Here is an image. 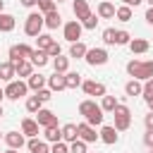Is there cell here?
<instances>
[{
  "instance_id": "55",
  "label": "cell",
  "mask_w": 153,
  "mask_h": 153,
  "mask_svg": "<svg viewBox=\"0 0 153 153\" xmlns=\"http://www.w3.org/2000/svg\"><path fill=\"white\" fill-rule=\"evenodd\" d=\"M146 2H148V7H153V0H146Z\"/></svg>"
},
{
  "instance_id": "18",
  "label": "cell",
  "mask_w": 153,
  "mask_h": 153,
  "mask_svg": "<svg viewBox=\"0 0 153 153\" xmlns=\"http://www.w3.org/2000/svg\"><path fill=\"white\" fill-rule=\"evenodd\" d=\"M72 12H74V17H76V22H84V19H86L88 14H93L86 0H74V2H72Z\"/></svg>"
},
{
  "instance_id": "28",
  "label": "cell",
  "mask_w": 153,
  "mask_h": 153,
  "mask_svg": "<svg viewBox=\"0 0 153 153\" xmlns=\"http://www.w3.org/2000/svg\"><path fill=\"white\" fill-rule=\"evenodd\" d=\"M48 62H50L48 53H45V50H38V48H36V50H33V55H31V65H33L36 69H41V67H45Z\"/></svg>"
},
{
  "instance_id": "4",
  "label": "cell",
  "mask_w": 153,
  "mask_h": 153,
  "mask_svg": "<svg viewBox=\"0 0 153 153\" xmlns=\"http://www.w3.org/2000/svg\"><path fill=\"white\" fill-rule=\"evenodd\" d=\"M112 117H115V124H112V127H115L117 131H127V129L131 127V110H129L124 103H117Z\"/></svg>"
},
{
  "instance_id": "40",
  "label": "cell",
  "mask_w": 153,
  "mask_h": 153,
  "mask_svg": "<svg viewBox=\"0 0 153 153\" xmlns=\"http://www.w3.org/2000/svg\"><path fill=\"white\" fill-rule=\"evenodd\" d=\"M81 26H84V29H88V31H93V29L98 26V14H88V17L81 22Z\"/></svg>"
},
{
  "instance_id": "35",
  "label": "cell",
  "mask_w": 153,
  "mask_h": 153,
  "mask_svg": "<svg viewBox=\"0 0 153 153\" xmlns=\"http://www.w3.org/2000/svg\"><path fill=\"white\" fill-rule=\"evenodd\" d=\"M129 43H131V33L124 29H117L115 31V45H129Z\"/></svg>"
},
{
  "instance_id": "8",
  "label": "cell",
  "mask_w": 153,
  "mask_h": 153,
  "mask_svg": "<svg viewBox=\"0 0 153 153\" xmlns=\"http://www.w3.org/2000/svg\"><path fill=\"white\" fill-rule=\"evenodd\" d=\"M84 60H86V65H91V67H103V65H108L110 55H108L105 48H88V53H86Z\"/></svg>"
},
{
  "instance_id": "7",
  "label": "cell",
  "mask_w": 153,
  "mask_h": 153,
  "mask_svg": "<svg viewBox=\"0 0 153 153\" xmlns=\"http://www.w3.org/2000/svg\"><path fill=\"white\" fill-rule=\"evenodd\" d=\"M81 31H84V26H81V22H76V19H69V22L62 24V36H65V41H69V43L81 41Z\"/></svg>"
},
{
  "instance_id": "56",
  "label": "cell",
  "mask_w": 153,
  "mask_h": 153,
  "mask_svg": "<svg viewBox=\"0 0 153 153\" xmlns=\"http://www.w3.org/2000/svg\"><path fill=\"white\" fill-rule=\"evenodd\" d=\"M0 139H5V134H2V131H0Z\"/></svg>"
},
{
  "instance_id": "9",
  "label": "cell",
  "mask_w": 153,
  "mask_h": 153,
  "mask_svg": "<svg viewBox=\"0 0 153 153\" xmlns=\"http://www.w3.org/2000/svg\"><path fill=\"white\" fill-rule=\"evenodd\" d=\"M81 91H84L86 96H98V98L108 96V88H105V84H103V81H96V79H86V81L81 84Z\"/></svg>"
},
{
  "instance_id": "54",
  "label": "cell",
  "mask_w": 153,
  "mask_h": 153,
  "mask_svg": "<svg viewBox=\"0 0 153 153\" xmlns=\"http://www.w3.org/2000/svg\"><path fill=\"white\" fill-rule=\"evenodd\" d=\"M2 115H5V110H2V103H0V117H2Z\"/></svg>"
},
{
  "instance_id": "53",
  "label": "cell",
  "mask_w": 153,
  "mask_h": 153,
  "mask_svg": "<svg viewBox=\"0 0 153 153\" xmlns=\"http://www.w3.org/2000/svg\"><path fill=\"white\" fill-rule=\"evenodd\" d=\"M2 98H5V88H0V103H2Z\"/></svg>"
},
{
  "instance_id": "47",
  "label": "cell",
  "mask_w": 153,
  "mask_h": 153,
  "mask_svg": "<svg viewBox=\"0 0 153 153\" xmlns=\"http://www.w3.org/2000/svg\"><path fill=\"white\" fill-rule=\"evenodd\" d=\"M143 19H146V24H151V26H153V7H148V10H146Z\"/></svg>"
},
{
  "instance_id": "12",
  "label": "cell",
  "mask_w": 153,
  "mask_h": 153,
  "mask_svg": "<svg viewBox=\"0 0 153 153\" xmlns=\"http://www.w3.org/2000/svg\"><path fill=\"white\" fill-rule=\"evenodd\" d=\"M22 134H24L26 139H38L41 124H38L33 117H24V120H22Z\"/></svg>"
},
{
  "instance_id": "43",
  "label": "cell",
  "mask_w": 153,
  "mask_h": 153,
  "mask_svg": "<svg viewBox=\"0 0 153 153\" xmlns=\"http://www.w3.org/2000/svg\"><path fill=\"white\" fill-rule=\"evenodd\" d=\"M36 96H38V98H41V100H43V103H48V100H50V98H53V91H50V88H48V86H45V88H41V91H38V93H36Z\"/></svg>"
},
{
  "instance_id": "27",
  "label": "cell",
  "mask_w": 153,
  "mask_h": 153,
  "mask_svg": "<svg viewBox=\"0 0 153 153\" xmlns=\"http://www.w3.org/2000/svg\"><path fill=\"white\" fill-rule=\"evenodd\" d=\"M86 53H88V48H86V43H81V41H76V43L69 45V57H74V60H84Z\"/></svg>"
},
{
  "instance_id": "44",
  "label": "cell",
  "mask_w": 153,
  "mask_h": 153,
  "mask_svg": "<svg viewBox=\"0 0 153 153\" xmlns=\"http://www.w3.org/2000/svg\"><path fill=\"white\" fill-rule=\"evenodd\" d=\"M143 98H153V79L143 81Z\"/></svg>"
},
{
  "instance_id": "1",
  "label": "cell",
  "mask_w": 153,
  "mask_h": 153,
  "mask_svg": "<svg viewBox=\"0 0 153 153\" xmlns=\"http://www.w3.org/2000/svg\"><path fill=\"white\" fill-rule=\"evenodd\" d=\"M79 115L84 117V122H88L91 127H103V120H105V112L100 108V103H96L93 98H86L79 103Z\"/></svg>"
},
{
  "instance_id": "24",
  "label": "cell",
  "mask_w": 153,
  "mask_h": 153,
  "mask_svg": "<svg viewBox=\"0 0 153 153\" xmlns=\"http://www.w3.org/2000/svg\"><path fill=\"white\" fill-rule=\"evenodd\" d=\"M43 141H48V143L62 141V127H45L43 129Z\"/></svg>"
},
{
  "instance_id": "25",
  "label": "cell",
  "mask_w": 153,
  "mask_h": 153,
  "mask_svg": "<svg viewBox=\"0 0 153 153\" xmlns=\"http://www.w3.org/2000/svg\"><path fill=\"white\" fill-rule=\"evenodd\" d=\"M148 48H151V43L146 38H131V43H129V50L134 55H143V53H148Z\"/></svg>"
},
{
  "instance_id": "33",
  "label": "cell",
  "mask_w": 153,
  "mask_h": 153,
  "mask_svg": "<svg viewBox=\"0 0 153 153\" xmlns=\"http://www.w3.org/2000/svg\"><path fill=\"white\" fill-rule=\"evenodd\" d=\"M65 79H67V88H79V86L84 84V79H81L79 72H67Z\"/></svg>"
},
{
  "instance_id": "30",
  "label": "cell",
  "mask_w": 153,
  "mask_h": 153,
  "mask_svg": "<svg viewBox=\"0 0 153 153\" xmlns=\"http://www.w3.org/2000/svg\"><path fill=\"white\" fill-rule=\"evenodd\" d=\"M53 69L60 72V74H67V72H69V57H65V55L53 57Z\"/></svg>"
},
{
  "instance_id": "48",
  "label": "cell",
  "mask_w": 153,
  "mask_h": 153,
  "mask_svg": "<svg viewBox=\"0 0 153 153\" xmlns=\"http://www.w3.org/2000/svg\"><path fill=\"white\" fill-rule=\"evenodd\" d=\"M143 0H122V5H127V7H139Z\"/></svg>"
},
{
  "instance_id": "52",
  "label": "cell",
  "mask_w": 153,
  "mask_h": 153,
  "mask_svg": "<svg viewBox=\"0 0 153 153\" xmlns=\"http://www.w3.org/2000/svg\"><path fill=\"white\" fill-rule=\"evenodd\" d=\"M5 153H19V151H17V148H7Z\"/></svg>"
},
{
  "instance_id": "23",
  "label": "cell",
  "mask_w": 153,
  "mask_h": 153,
  "mask_svg": "<svg viewBox=\"0 0 153 153\" xmlns=\"http://www.w3.org/2000/svg\"><path fill=\"white\" fill-rule=\"evenodd\" d=\"M14 26H17L14 14L2 12V14H0V33H10V31H14Z\"/></svg>"
},
{
  "instance_id": "49",
  "label": "cell",
  "mask_w": 153,
  "mask_h": 153,
  "mask_svg": "<svg viewBox=\"0 0 153 153\" xmlns=\"http://www.w3.org/2000/svg\"><path fill=\"white\" fill-rule=\"evenodd\" d=\"M19 2H22L24 7H36V2H38V0H19Z\"/></svg>"
},
{
  "instance_id": "6",
  "label": "cell",
  "mask_w": 153,
  "mask_h": 153,
  "mask_svg": "<svg viewBox=\"0 0 153 153\" xmlns=\"http://www.w3.org/2000/svg\"><path fill=\"white\" fill-rule=\"evenodd\" d=\"M26 93H29V86H26L24 79H14V81H10L5 86V98H10V100H19Z\"/></svg>"
},
{
  "instance_id": "42",
  "label": "cell",
  "mask_w": 153,
  "mask_h": 153,
  "mask_svg": "<svg viewBox=\"0 0 153 153\" xmlns=\"http://www.w3.org/2000/svg\"><path fill=\"white\" fill-rule=\"evenodd\" d=\"M45 53H48V57L53 60V57H60V55H62V48H60V43L55 41V43H53V45H50V48H48Z\"/></svg>"
},
{
  "instance_id": "13",
  "label": "cell",
  "mask_w": 153,
  "mask_h": 153,
  "mask_svg": "<svg viewBox=\"0 0 153 153\" xmlns=\"http://www.w3.org/2000/svg\"><path fill=\"white\" fill-rule=\"evenodd\" d=\"M26 86H29V91L38 93L41 88H45V86H48V76H45V74H41V72H33V74L26 79Z\"/></svg>"
},
{
  "instance_id": "29",
  "label": "cell",
  "mask_w": 153,
  "mask_h": 153,
  "mask_svg": "<svg viewBox=\"0 0 153 153\" xmlns=\"http://www.w3.org/2000/svg\"><path fill=\"white\" fill-rule=\"evenodd\" d=\"M43 19H45V29H57V26L62 24V17H60V12H57V10H53V12L43 14Z\"/></svg>"
},
{
  "instance_id": "26",
  "label": "cell",
  "mask_w": 153,
  "mask_h": 153,
  "mask_svg": "<svg viewBox=\"0 0 153 153\" xmlns=\"http://www.w3.org/2000/svg\"><path fill=\"white\" fill-rule=\"evenodd\" d=\"M14 76H17L14 74V65L10 60L7 62H0V81H7L10 84V81H14Z\"/></svg>"
},
{
  "instance_id": "22",
  "label": "cell",
  "mask_w": 153,
  "mask_h": 153,
  "mask_svg": "<svg viewBox=\"0 0 153 153\" xmlns=\"http://www.w3.org/2000/svg\"><path fill=\"white\" fill-rule=\"evenodd\" d=\"M79 139V129H76V124L74 122H67L65 127H62V141L65 143H74Z\"/></svg>"
},
{
  "instance_id": "38",
  "label": "cell",
  "mask_w": 153,
  "mask_h": 153,
  "mask_svg": "<svg viewBox=\"0 0 153 153\" xmlns=\"http://www.w3.org/2000/svg\"><path fill=\"white\" fill-rule=\"evenodd\" d=\"M36 7H38V12H41V14H48V12H53V10H55V0H38V2H36Z\"/></svg>"
},
{
  "instance_id": "50",
  "label": "cell",
  "mask_w": 153,
  "mask_h": 153,
  "mask_svg": "<svg viewBox=\"0 0 153 153\" xmlns=\"http://www.w3.org/2000/svg\"><path fill=\"white\" fill-rule=\"evenodd\" d=\"M146 100V105H148V112H153V98H143Z\"/></svg>"
},
{
  "instance_id": "46",
  "label": "cell",
  "mask_w": 153,
  "mask_h": 153,
  "mask_svg": "<svg viewBox=\"0 0 153 153\" xmlns=\"http://www.w3.org/2000/svg\"><path fill=\"white\" fill-rule=\"evenodd\" d=\"M143 143H146L148 151H153V131H146L143 134Z\"/></svg>"
},
{
  "instance_id": "3",
  "label": "cell",
  "mask_w": 153,
  "mask_h": 153,
  "mask_svg": "<svg viewBox=\"0 0 153 153\" xmlns=\"http://www.w3.org/2000/svg\"><path fill=\"white\" fill-rule=\"evenodd\" d=\"M43 26H45V19L41 12H29L26 14V22H24V33L31 36V38H38L43 33Z\"/></svg>"
},
{
  "instance_id": "51",
  "label": "cell",
  "mask_w": 153,
  "mask_h": 153,
  "mask_svg": "<svg viewBox=\"0 0 153 153\" xmlns=\"http://www.w3.org/2000/svg\"><path fill=\"white\" fill-rule=\"evenodd\" d=\"M5 12V0H0V14Z\"/></svg>"
},
{
  "instance_id": "15",
  "label": "cell",
  "mask_w": 153,
  "mask_h": 153,
  "mask_svg": "<svg viewBox=\"0 0 153 153\" xmlns=\"http://www.w3.org/2000/svg\"><path fill=\"white\" fill-rule=\"evenodd\" d=\"M98 136H100V141H103V143L112 146V143H117L120 131H117L115 127H110V124H103V127H100V131H98Z\"/></svg>"
},
{
  "instance_id": "57",
  "label": "cell",
  "mask_w": 153,
  "mask_h": 153,
  "mask_svg": "<svg viewBox=\"0 0 153 153\" xmlns=\"http://www.w3.org/2000/svg\"><path fill=\"white\" fill-rule=\"evenodd\" d=\"M55 2H65V0H55Z\"/></svg>"
},
{
  "instance_id": "10",
  "label": "cell",
  "mask_w": 153,
  "mask_h": 153,
  "mask_svg": "<svg viewBox=\"0 0 153 153\" xmlns=\"http://www.w3.org/2000/svg\"><path fill=\"white\" fill-rule=\"evenodd\" d=\"M76 129H79V139H81V141H86V143H96V141H100L96 127H91L88 122H79Z\"/></svg>"
},
{
  "instance_id": "39",
  "label": "cell",
  "mask_w": 153,
  "mask_h": 153,
  "mask_svg": "<svg viewBox=\"0 0 153 153\" xmlns=\"http://www.w3.org/2000/svg\"><path fill=\"white\" fill-rule=\"evenodd\" d=\"M86 146H88L86 141H81V139H76L74 143H69V153H88V151H86Z\"/></svg>"
},
{
  "instance_id": "16",
  "label": "cell",
  "mask_w": 153,
  "mask_h": 153,
  "mask_svg": "<svg viewBox=\"0 0 153 153\" xmlns=\"http://www.w3.org/2000/svg\"><path fill=\"white\" fill-rule=\"evenodd\" d=\"M5 143H7V148H22L24 143H26V136L22 134V131H5V139H2Z\"/></svg>"
},
{
  "instance_id": "20",
  "label": "cell",
  "mask_w": 153,
  "mask_h": 153,
  "mask_svg": "<svg viewBox=\"0 0 153 153\" xmlns=\"http://www.w3.org/2000/svg\"><path fill=\"white\" fill-rule=\"evenodd\" d=\"M124 96H129V98H134V96H143V81H139V79H129V81L124 84Z\"/></svg>"
},
{
  "instance_id": "37",
  "label": "cell",
  "mask_w": 153,
  "mask_h": 153,
  "mask_svg": "<svg viewBox=\"0 0 153 153\" xmlns=\"http://www.w3.org/2000/svg\"><path fill=\"white\" fill-rule=\"evenodd\" d=\"M115 31H117V29H112V26L103 29L100 38H103V43H105V45H115Z\"/></svg>"
},
{
  "instance_id": "31",
  "label": "cell",
  "mask_w": 153,
  "mask_h": 153,
  "mask_svg": "<svg viewBox=\"0 0 153 153\" xmlns=\"http://www.w3.org/2000/svg\"><path fill=\"white\" fill-rule=\"evenodd\" d=\"M24 105H26V112H33V115H36V112L43 108V100L33 93V96H26V103H24Z\"/></svg>"
},
{
  "instance_id": "21",
  "label": "cell",
  "mask_w": 153,
  "mask_h": 153,
  "mask_svg": "<svg viewBox=\"0 0 153 153\" xmlns=\"http://www.w3.org/2000/svg\"><path fill=\"white\" fill-rule=\"evenodd\" d=\"M26 148H29V153H50V143L43 139H29Z\"/></svg>"
},
{
  "instance_id": "17",
  "label": "cell",
  "mask_w": 153,
  "mask_h": 153,
  "mask_svg": "<svg viewBox=\"0 0 153 153\" xmlns=\"http://www.w3.org/2000/svg\"><path fill=\"white\" fill-rule=\"evenodd\" d=\"M115 12H117V7L110 0H100L98 2V10H96L98 19H115Z\"/></svg>"
},
{
  "instance_id": "41",
  "label": "cell",
  "mask_w": 153,
  "mask_h": 153,
  "mask_svg": "<svg viewBox=\"0 0 153 153\" xmlns=\"http://www.w3.org/2000/svg\"><path fill=\"white\" fill-rule=\"evenodd\" d=\"M50 153H69V143H65V141L50 143Z\"/></svg>"
},
{
  "instance_id": "32",
  "label": "cell",
  "mask_w": 153,
  "mask_h": 153,
  "mask_svg": "<svg viewBox=\"0 0 153 153\" xmlns=\"http://www.w3.org/2000/svg\"><path fill=\"white\" fill-rule=\"evenodd\" d=\"M131 17H134V10L127 7V5H120L117 12H115V19H120V22H131Z\"/></svg>"
},
{
  "instance_id": "14",
  "label": "cell",
  "mask_w": 153,
  "mask_h": 153,
  "mask_svg": "<svg viewBox=\"0 0 153 153\" xmlns=\"http://www.w3.org/2000/svg\"><path fill=\"white\" fill-rule=\"evenodd\" d=\"M48 88H50L53 93H60V91H65V88H67V79H65V74H60V72H53V74L48 76Z\"/></svg>"
},
{
  "instance_id": "11",
  "label": "cell",
  "mask_w": 153,
  "mask_h": 153,
  "mask_svg": "<svg viewBox=\"0 0 153 153\" xmlns=\"http://www.w3.org/2000/svg\"><path fill=\"white\" fill-rule=\"evenodd\" d=\"M36 122L41 124V129H45V127H57V115H55L53 110H48V108H41V110L36 112Z\"/></svg>"
},
{
  "instance_id": "58",
  "label": "cell",
  "mask_w": 153,
  "mask_h": 153,
  "mask_svg": "<svg viewBox=\"0 0 153 153\" xmlns=\"http://www.w3.org/2000/svg\"><path fill=\"white\" fill-rule=\"evenodd\" d=\"M148 153H153V151H148Z\"/></svg>"
},
{
  "instance_id": "2",
  "label": "cell",
  "mask_w": 153,
  "mask_h": 153,
  "mask_svg": "<svg viewBox=\"0 0 153 153\" xmlns=\"http://www.w3.org/2000/svg\"><path fill=\"white\" fill-rule=\"evenodd\" d=\"M127 74L139 81L153 79V60H129L127 62Z\"/></svg>"
},
{
  "instance_id": "5",
  "label": "cell",
  "mask_w": 153,
  "mask_h": 153,
  "mask_svg": "<svg viewBox=\"0 0 153 153\" xmlns=\"http://www.w3.org/2000/svg\"><path fill=\"white\" fill-rule=\"evenodd\" d=\"M33 50H36V48H31V45H26V43H17V45H10L7 55H10V62L17 65V62H22V60H31Z\"/></svg>"
},
{
  "instance_id": "45",
  "label": "cell",
  "mask_w": 153,
  "mask_h": 153,
  "mask_svg": "<svg viewBox=\"0 0 153 153\" xmlns=\"http://www.w3.org/2000/svg\"><path fill=\"white\" fill-rule=\"evenodd\" d=\"M143 127H146V131H153V112L143 115Z\"/></svg>"
},
{
  "instance_id": "34",
  "label": "cell",
  "mask_w": 153,
  "mask_h": 153,
  "mask_svg": "<svg viewBox=\"0 0 153 153\" xmlns=\"http://www.w3.org/2000/svg\"><path fill=\"white\" fill-rule=\"evenodd\" d=\"M117 98L115 96H103L100 98V108H103V112H115V108H117Z\"/></svg>"
},
{
  "instance_id": "19",
  "label": "cell",
  "mask_w": 153,
  "mask_h": 153,
  "mask_svg": "<svg viewBox=\"0 0 153 153\" xmlns=\"http://www.w3.org/2000/svg\"><path fill=\"white\" fill-rule=\"evenodd\" d=\"M33 65H31V60H22V62H17L14 65V74L19 76V79H29L31 74H33Z\"/></svg>"
},
{
  "instance_id": "36",
  "label": "cell",
  "mask_w": 153,
  "mask_h": 153,
  "mask_svg": "<svg viewBox=\"0 0 153 153\" xmlns=\"http://www.w3.org/2000/svg\"><path fill=\"white\" fill-rule=\"evenodd\" d=\"M53 43H55V38H53L50 33H41V36L36 38V48H38V50H48Z\"/></svg>"
}]
</instances>
